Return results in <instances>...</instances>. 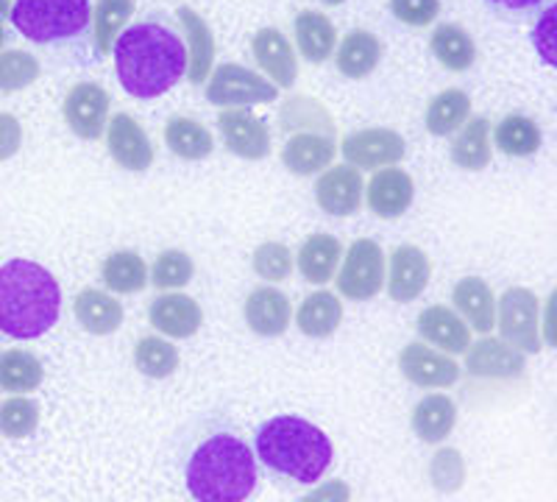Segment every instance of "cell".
Returning <instances> with one entry per match:
<instances>
[{
	"mask_svg": "<svg viewBox=\"0 0 557 502\" xmlns=\"http://www.w3.org/2000/svg\"><path fill=\"white\" fill-rule=\"evenodd\" d=\"M337 71L346 78H366L376 71V64L382 59V45L380 39L371 32H357L346 34L337 48Z\"/></svg>",
	"mask_w": 557,
	"mask_h": 502,
	"instance_id": "obj_28",
	"label": "cell"
},
{
	"mask_svg": "<svg viewBox=\"0 0 557 502\" xmlns=\"http://www.w3.org/2000/svg\"><path fill=\"white\" fill-rule=\"evenodd\" d=\"M39 73V64L28 53L12 51L0 57V89H20L32 84Z\"/></svg>",
	"mask_w": 557,
	"mask_h": 502,
	"instance_id": "obj_44",
	"label": "cell"
},
{
	"mask_svg": "<svg viewBox=\"0 0 557 502\" xmlns=\"http://www.w3.org/2000/svg\"><path fill=\"white\" fill-rule=\"evenodd\" d=\"M89 0H14L12 26L32 42L73 39L89 26Z\"/></svg>",
	"mask_w": 557,
	"mask_h": 502,
	"instance_id": "obj_5",
	"label": "cell"
},
{
	"mask_svg": "<svg viewBox=\"0 0 557 502\" xmlns=\"http://www.w3.org/2000/svg\"><path fill=\"white\" fill-rule=\"evenodd\" d=\"M366 201V179L351 166H335L318 176L315 204L335 218L357 216Z\"/></svg>",
	"mask_w": 557,
	"mask_h": 502,
	"instance_id": "obj_10",
	"label": "cell"
},
{
	"mask_svg": "<svg viewBox=\"0 0 557 502\" xmlns=\"http://www.w3.org/2000/svg\"><path fill=\"white\" fill-rule=\"evenodd\" d=\"M134 3L132 0H101L96 12V39L101 51H109L121 34L123 23L132 17Z\"/></svg>",
	"mask_w": 557,
	"mask_h": 502,
	"instance_id": "obj_41",
	"label": "cell"
},
{
	"mask_svg": "<svg viewBox=\"0 0 557 502\" xmlns=\"http://www.w3.org/2000/svg\"><path fill=\"white\" fill-rule=\"evenodd\" d=\"M278 89L243 64H221L207 84V101L218 107H248L276 101Z\"/></svg>",
	"mask_w": 557,
	"mask_h": 502,
	"instance_id": "obj_8",
	"label": "cell"
},
{
	"mask_svg": "<svg viewBox=\"0 0 557 502\" xmlns=\"http://www.w3.org/2000/svg\"><path fill=\"white\" fill-rule=\"evenodd\" d=\"M165 143L178 159H187V162L207 159L212 148H215L212 132L203 123L193 121V118H173V121H168Z\"/></svg>",
	"mask_w": 557,
	"mask_h": 502,
	"instance_id": "obj_34",
	"label": "cell"
},
{
	"mask_svg": "<svg viewBox=\"0 0 557 502\" xmlns=\"http://www.w3.org/2000/svg\"><path fill=\"white\" fill-rule=\"evenodd\" d=\"M432 51H435L437 62L455 73L469 71L476 59L474 39L469 37L466 28L455 26V23H444V26L435 28V34H432Z\"/></svg>",
	"mask_w": 557,
	"mask_h": 502,
	"instance_id": "obj_35",
	"label": "cell"
},
{
	"mask_svg": "<svg viewBox=\"0 0 557 502\" xmlns=\"http://www.w3.org/2000/svg\"><path fill=\"white\" fill-rule=\"evenodd\" d=\"M432 280V260L424 248L405 243L391 255V273L385 277V287L393 302L407 305L416 302L426 291Z\"/></svg>",
	"mask_w": 557,
	"mask_h": 502,
	"instance_id": "obj_12",
	"label": "cell"
},
{
	"mask_svg": "<svg viewBox=\"0 0 557 502\" xmlns=\"http://www.w3.org/2000/svg\"><path fill=\"white\" fill-rule=\"evenodd\" d=\"M494 140L496 148L505 151L507 157H532L544 146V134H541V126L532 118L510 115L496 123Z\"/></svg>",
	"mask_w": 557,
	"mask_h": 502,
	"instance_id": "obj_36",
	"label": "cell"
},
{
	"mask_svg": "<svg viewBox=\"0 0 557 502\" xmlns=\"http://www.w3.org/2000/svg\"><path fill=\"white\" fill-rule=\"evenodd\" d=\"M182 23L190 32V76L193 82H203V76L209 73V64H212V51H215V45H212V37H209L207 26H203L201 20L196 17L193 12L182 9Z\"/></svg>",
	"mask_w": 557,
	"mask_h": 502,
	"instance_id": "obj_42",
	"label": "cell"
},
{
	"mask_svg": "<svg viewBox=\"0 0 557 502\" xmlns=\"http://www.w3.org/2000/svg\"><path fill=\"white\" fill-rule=\"evenodd\" d=\"M243 318L248 330L260 338H282L293 321V305L287 293L273 285L253 287L243 305Z\"/></svg>",
	"mask_w": 557,
	"mask_h": 502,
	"instance_id": "obj_17",
	"label": "cell"
},
{
	"mask_svg": "<svg viewBox=\"0 0 557 502\" xmlns=\"http://www.w3.org/2000/svg\"><path fill=\"white\" fill-rule=\"evenodd\" d=\"M343 325V302L337 299L332 291H315L310 293L301 307L296 310V327L301 335L315 338H332Z\"/></svg>",
	"mask_w": 557,
	"mask_h": 502,
	"instance_id": "obj_27",
	"label": "cell"
},
{
	"mask_svg": "<svg viewBox=\"0 0 557 502\" xmlns=\"http://www.w3.org/2000/svg\"><path fill=\"white\" fill-rule=\"evenodd\" d=\"M134 366L139 375L151 377V380H165L178 369V350L159 335L139 338L134 346Z\"/></svg>",
	"mask_w": 557,
	"mask_h": 502,
	"instance_id": "obj_37",
	"label": "cell"
},
{
	"mask_svg": "<svg viewBox=\"0 0 557 502\" xmlns=\"http://www.w3.org/2000/svg\"><path fill=\"white\" fill-rule=\"evenodd\" d=\"M193 273H196V262L182 248H168L157 257L153 268L148 271V282L159 291H178V287L190 285Z\"/></svg>",
	"mask_w": 557,
	"mask_h": 502,
	"instance_id": "obj_38",
	"label": "cell"
},
{
	"mask_svg": "<svg viewBox=\"0 0 557 502\" xmlns=\"http://www.w3.org/2000/svg\"><path fill=\"white\" fill-rule=\"evenodd\" d=\"M494 157V146H491V121L487 118H474L466 121L460 134L451 143V162L462 171H482L487 168Z\"/></svg>",
	"mask_w": 557,
	"mask_h": 502,
	"instance_id": "obj_29",
	"label": "cell"
},
{
	"mask_svg": "<svg viewBox=\"0 0 557 502\" xmlns=\"http://www.w3.org/2000/svg\"><path fill=\"white\" fill-rule=\"evenodd\" d=\"M226 148L240 159H265L271 154V128L248 109H226L218 118Z\"/></svg>",
	"mask_w": 557,
	"mask_h": 502,
	"instance_id": "obj_13",
	"label": "cell"
},
{
	"mask_svg": "<svg viewBox=\"0 0 557 502\" xmlns=\"http://www.w3.org/2000/svg\"><path fill=\"white\" fill-rule=\"evenodd\" d=\"M257 486V464L246 441L218 432L193 452L187 489L198 502H246Z\"/></svg>",
	"mask_w": 557,
	"mask_h": 502,
	"instance_id": "obj_3",
	"label": "cell"
},
{
	"mask_svg": "<svg viewBox=\"0 0 557 502\" xmlns=\"http://www.w3.org/2000/svg\"><path fill=\"white\" fill-rule=\"evenodd\" d=\"M323 3H330V7H337V3H343V0H323Z\"/></svg>",
	"mask_w": 557,
	"mask_h": 502,
	"instance_id": "obj_49",
	"label": "cell"
},
{
	"mask_svg": "<svg viewBox=\"0 0 557 502\" xmlns=\"http://www.w3.org/2000/svg\"><path fill=\"white\" fill-rule=\"evenodd\" d=\"M457 425V405L446 394H426L412 407V430L424 444H444Z\"/></svg>",
	"mask_w": 557,
	"mask_h": 502,
	"instance_id": "obj_26",
	"label": "cell"
},
{
	"mask_svg": "<svg viewBox=\"0 0 557 502\" xmlns=\"http://www.w3.org/2000/svg\"><path fill=\"white\" fill-rule=\"evenodd\" d=\"M114 71L128 96L151 101L165 96L187 73V48L182 37L159 23H137L117 34L112 45Z\"/></svg>",
	"mask_w": 557,
	"mask_h": 502,
	"instance_id": "obj_1",
	"label": "cell"
},
{
	"mask_svg": "<svg viewBox=\"0 0 557 502\" xmlns=\"http://www.w3.org/2000/svg\"><path fill=\"white\" fill-rule=\"evenodd\" d=\"M109 115V93L92 82L76 84L64 98V121L82 140H101Z\"/></svg>",
	"mask_w": 557,
	"mask_h": 502,
	"instance_id": "obj_11",
	"label": "cell"
},
{
	"mask_svg": "<svg viewBox=\"0 0 557 502\" xmlns=\"http://www.w3.org/2000/svg\"><path fill=\"white\" fill-rule=\"evenodd\" d=\"M399 369L418 388H449L460 380V366L451 355L426 344H407L399 355Z\"/></svg>",
	"mask_w": 557,
	"mask_h": 502,
	"instance_id": "obj_14",
	"label": "cell"
},
{
	"mask_svg": "<svg viewBox=\"0 0 557 502\" xmlns=\"http://www.w3.org/2000/svg\"><path fill=\"white\" fill-rule=\"evenodd\" d=\"M257 455L262 464L298 483H315L332 466L330 436L301 416H276L257 432Z\"/></svg>",
	"mask_w": 557,
	"mask_h": 502,
	"instance_id": "obj_4",
	"label": "cell"
},
{
	"mask_svg": "<svg viewBox=\"0 0 557 502\" xmlns=\"http://www.w3.org/2000/svg\"><path fill=\"white\" fill-rule=\"evenodd\" d=\"M351 500V489L346 480H326L323 486L312 489L310 494L301 497L298 502H348Z\"/></svg>",
	"mask_w": 557,
	"mask_h": 502,
	"instance_id": "obj_47",
	"label": "cell"
},
{
	"mask_svg": "<svg viewBox=\"0 0 557 502\" xmlns=\"http://www.w3.org/2000/svg\"><path fill=\"white\" fill-rule=\"evenodd\" d=\"M346 166L351 168H393L407 154V143L393 128H362L348 134L341 146Z\"/></svg>",
	"mask_w": 557,
	"mask_h": 502,
	"instance_id": "obj_9",
	"label": "cell"
},
{
	"mask_svg": "<svg viewBox=\"0 0 557 502\" xmlns=\"http://www.w3.org/2000/svg\"><path fill=\"white\" fill-rule=\"evenodd\" d=\"M393 14L407 26H430L441 12V0H391Z\"/></svg>",
	"mask_w": 557,
	"mask_h": 502,
	"instance_id": "obj_45",
	"label": "cell"
},
{
	"mask_svg": "<svg viewBox=\"0 0 557 502\" xmlns=\"http://www.w3.org/2000/svg\"><path fill=\"white\" fill-rule=\"evenodd\" d=\"M253 57L260 62L262 71L271 76L273 87H293L298 76V62L296 53H293L290 42L285 39V34L276 32V28H262L251 42Z\"/></svg>",
	"mask_w": 557,
	"mask_h": 502,
	"instance_id": "obj_22",
	"label": "cell"
},
{
	"mask_svg": "<svg viewBox=\"0 0 557 502\" xmlns=\"http://www.w3.org/2000/svg\"><path fill=\"white\" fill-rule=\"evenodd\" d=\"M412 198H416V185L410 173L401 168H380L368 182V210L382 221H396L405 216L412 207Z\"/></svg>",
	"mask_w": 557,
	"mask_h": 502,
	"instance_id": "obj_15",
	"label": "cell"
},
{
	"mask_svg": "<svg viewBox=\"0 0 557 502\" xmlns=\"http://www.w3.org/2000/svg\"><path fill=\"white\" fill-rule=\"evenodd\" d=\"M471 115V98L462 89H444L426 107V132L432 137H451L466 126Z\"/></svg>",
	"mask_w": 557,
	"mask_h": 502,
	"instance_id": "obj_31",
	"label": "cell"
},
{
	"mask_svg": "<svg viewBox=\"0 0 557 502\" xmlns=\"http://www.w3.org/2000/svg\"><path fill=\"white\" fill-rule=\"evenodd\" d=\"M296 42L307 62H326L337 45L335 23L321 12H301L296 17Z\"/></svg>",
	"mask_w": 557,
	"mask_h": 502,
	"instance_id": "obj_30",
	"label": "cell"
},
{
	"mask_svg": "<svg viewBox=\"0 0 557 502\" xmlns=\"http://www.w3.org/2000/svg\"><path fill=\"white\" fill-rule=\"evenodd\" d=\"M39 427V407L28 396H9L0 402V432L9 439H28Z\"/></svg>",
	"mask_w": 557,
	"mask_h": 502,
	"instance_id": "obj_39",
	"label": "cell"
},
{
	"mask_svg": "<svg viewBox=\"0 0 557 502\" xmlns=\"http://www.w3.org/2000/svg\"><path fill=\"white\" fill-rule=\"evenodd\" d=\"M62 313L57 277L34 260H9L0 268V332L17 341L45 335Z\"/></svg>",
	"mask_w": 557,
	"mask_h": 502,
	"instance_id": "obj_2",
	"label": "cell"
},
{
	"mask_svg": "<svg viewBox=\"0 0 557 502\" xmlns=\"http://www.w3.org/2000/svg\"><path fill=\"white\" fill-rule=\"evenodd\" d=\"M541 302L530 287H507L502 299H496V330L505 344L519 350L521 355L541 352Z\"/></svg>",
	"mask_w": 557,
	"mask_h": 502,
	"instance_id": "obj_7",
	"label": "cell"
},
{
	"mask_svg": "<svg viewBox=\"0 0 557 502\" xmlns=\"http://www.w3.org/2000/svg\"><path fill=\"white\" fill-rule=\"evenodd\" d=\"M251 266L260 280L285 282L290 280L293 268H296V257H293V252L285 246V243L268 241L262 243V246H257Z\"/></svg>",
	"mask_w": 557,
	"mask_h": 502,
	"instance_id": "obj_40",
	"label": "cell"
},
{
	"mask_svg": "<svg viewBox=\"0 0 557 502\" xmlns=\"http://www.w3.org/2000/svg\"><path fill=\"white\" fill-rule=\"evenodd\" d=\"M101 280L112 293H139L148 285V266L137 252H112L101 266Z\"/></svg>",
	"mask_w": 557,
	"mask_h": 502,
	"instance_id": "obj_33",
	"label": "cell"
},
{
	"mask_svg": "<svg viewBox=\"0 0 557 502\" xmlns=\"http://www.w3.org/2000/svg\"><path fill=\"white\" fill-rule=\"evenodd\" d=\"M466 369L487 380H516L524 375V355L502 338H482L466 350Z\"/></svg>",
	"mask_w": 557,
	"mask_h": 502,
	"instance_id": "obj_20",
	"label": "cell"
},
{
	"mask_svg": "<svg viewBox=\"0 0 557 502\" xmlns=\"http://www.w3.org/2000/svg\"><path fill=\"white\" fill-rule=\"evenodd\" d=\"M73 313H76L78 325L89 332V335H112L121 330L123 325V305L117 296L98 287H84L73 302Z\"/></svg>",
	"mask_w": 557,
	"mask_h": 502,
	"instance_id": "obj_24",
	"label": "cell"
},
{
	"mask_svg": "<svg viewBox=\"0 0 557 502\" xmlns=\"http://www.w3.org/2000/svg\"><path fill=\"white\" fill-rule=\"evenodd\" d=\"M148 321L168 341H187L201 330L203 310L196 299L184 296V293H162L151 302Z\"/></svg>",
	"mask_w": 557,
	"mask_h": 502,
	"instance_id": "obj_16",
	"label": "cell"
},
{
	"mask_svg": "<svg viewBox=\"0 0 557 502\" xmlns=\"http://www.w3.org/2000/svg\"><path fill=\"white\" fill-rule=\"evenodd\" d=\"M0 9H3V3H0Z\"/></svg>",
	"mask_w": 557,
	"mask_h": 502,
	"instance_id": "obj_50",
	"label": "cell"
},
{
	"mask_svg": "<svg viewBox=\"0 0 557 502\" xmlns=\"http://www.w3.org/2000/svg\"><path fill=\"white\" fill-rule=\"evenodd\" d=\"M385 277L387 260L382 246L371 237H360L343 255L341 268L335 273V285L348 302H368L380 296L385 287Z\"/></svg>",
	"mask_w": 557,
	"mask_h": 502,
	"instance_id": "obj_6",
	"label": "cell"
},
{
	"mask_svg": "<svg viewBox=\"0 0 557 502\" xmlns=\"http://www.w3.org/2000/svg\"><path fill=\"white\" fill-rule=\"evenodd\" d=\"M432 486L444 494H455V491L462 489L466 483V464H462V455L451 446L435 452V458L430 464Z\"/></svg>",
	"mask_w": 557,
	"mask_h": 502,
	"instance_id": "obj_43",
	"label": "cell"
},
{
	"mask_svg": "<svg viewBox=\"0 0 557 502\" xmlns=\"http://www.w3.org/2000/svg\"><path fill=\"white\" fill-rule=\"evenodd\" d=\"M418 335L424 338L426 346H435L444 355H466V350L471 346L469 325L446 305H432L421 310Z\"/></svg>",
	"mask_w": 557,
	"mask_h": 502,
	"instance_id": "obj_19",
	"label": "cell"
},
{
	"mask_svg": "<svg viewBox=\"0 0 557 502\" xmlns=\"http://www.w3.org/2000/svg\"><path fill=\"white\" fill-rule=\"evenodd\" d=\"M335 154L337 146L332 143L330 134L301 132L293 134L287 146L282 148V162L296 176H312V173H321L323 168H332Z\"/></svg>",
	"mask_w": 557,
	"mask_h": 502,
	"instance_id": "obj_23",
	"label": "cell"
},
{
	"mask_svg": "<svg viewBox=\"0 0 557 502\" xmlns=\"http://www.w3.org/2000/svg\"><path fill=\"white\" fill-rule=\"evenodd\" d=\"M343 260V243L335 235L318 232V235L307 237V243L298 252V271L312 285H326L335 280L337 268Z\"/></svg>",
	"mask_w": 557,
	"mask_h": 502,
	"instance_id": "obj_25",
	"label": "cell"
},
{
	"mask_svg": "<svg viewBox=\"0 0 557 502\" xmlns=\"http://www.w3.org/2000/svg\"><path fill=\"white\" fill-rule=\"evenodd\" d=\"M107 146L112 159L126 171H148L153 162V146L148 140V134L143 132L132 115H114L107 123Z\"/></svg>",
	"mask_w": 557,
	"mask_h": 502,
	"instance_id": "obj_18",
	"label": "cell"
},
{
	"mask_svg": "<svg viewBox=\"0 0 557 502\" xmlns=\"http://www.w3.org/2000/svg\"><path fill=\"white\" fill-rule=\"evenodd\" d=\"M496 7H505V9H530V7H539L544 0H491Z\"/></svg>",
	"mask_w": 557,
	"mask_h": 502,
	"instance_id": "obj_48",
	"label": "cell"
},
{
	"mask_svg": "<svg viewBox=\"0 0 557 502\" xmlns=\"http://www.w3.org/2000/svg\"><path fill=\"white\" fill-rule=\"evenodd\" d=\"M45 380L42 360L34 352L7 350L0 355V388L9 394H28L37 391Z\"/></svg>",
	"mask_w": 557,
	"mask_h": 502,
	"instance_id": "obj_32",
	"label": "cell"
},
{
	"mask_svg": "<svg viewBox=\"0 0 557 502\" xmlns=\"http://www.w3.org/2000/svg\"><path fill=\"white\" fill-rule=\"evenodd\" d=\"M23 143V128H20L17 118L0 115V162L20 151Z\"/></svg>",
	"mask_w": 557,
	"mask_h": 502,
	"instance_id": "obj_46",
	"label": "cell"
},
{
	"mask_svg": "<svg viewBox=\"0 0 557 502\" xmlns=\"http://www.w3.org/2000/svg\"><path fill=\"white\" fill-rule=\"evenodd\" d=\"M451 302L457 307V316L469 325V330H476L480 335L496 327V296L485 280L480 277H466L451 291Z\"/></svg>",
	"mask_w": 557,
	"mask_h": 502,
	"instance_id": "obj_21",
	"label": "cell"
}]
</instances>
